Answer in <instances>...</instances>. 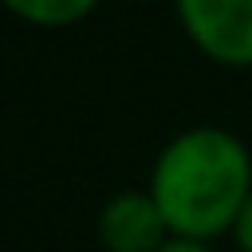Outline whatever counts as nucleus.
Wrapping results in <instances>:
<instances>
[{"label":"nucleus","mask_w":252,"mask_h":252,"mask_svg":"<svg viewBox=\"0 0 252 252\" xmlns=\"http://www.w3.org/2000/svg\"><path fill=\"white\" fill-rule=\"evenodd\" d=\"M146 189L173 236L217 240L236 228L252 197V154L224 126H189L161 146Z\"/></svg>","instance_id":"nucleus-1"},{"label":"nucleus","mask_w":252,"mask_h":252,"mask_svg":"<svg viewBox=\"0 0 252 252\" xmlns=\"http://www.w3.org/2000/svg\"><path fill=\"white\" fill-rule=\"evenodd\" d=\"M189 43L220 67H252V0H173Z\"/></svg>","instance_id":"nucleus-2"},{"label":"nucleus","mask_w":252,"mask_h":252,"mask_svg":"<svg viewBox=\"0 0 252 252\" xmlns=\"http://www.w3.org/2000/svg\"><path fill=\"white\" fill-rule=\"evenodd\" d=\"M173 236L150 189H122L98 213V240L106 252H158Z\"/></svg>","instance_id":"nucleus-3"},{"label":"nucleus","mask_w":252,"mask_h":252,"mask_svg":"<svg viewBox=\"0 0 252 252\" xmlns=\"http://www.w3.org/2000/svg\"><path fill=\"white\" fill-rule=\"evenodd\" d=\"M4 4L12 16L35 28H71L98 8V0H4Z\"/></svg>","instance_id":"nucleus-4"},{"label":"nucleus","mask_w":252,"mask_h":252,"mask_svg":"<svg viewBox=\"0 0 252 252\" xmlns=\"http://www.w3.org/2000/svg\"><path fill=\"white\" fill-rule=\"evenodd\" d=\"M232 240H236L240 252H252V197H248V205H244V213H240V220L232 228Z\"/></svg>","instance_id":"nucleus-5"},{"label":"nucleus","mask_w":252,"mask_h":252,"mask_svg":"<svg viewBox=\"0 0 252 252\" xmlns=\"http://www.w3.org/2000/svg\"><path fill=\"white\" fill-rule=\"evenodd\" d=\"M158 252H213V240H193V236H169Z\"/></svg>","instance_id":"nucleus-6"}]
</instances>
